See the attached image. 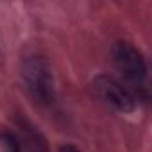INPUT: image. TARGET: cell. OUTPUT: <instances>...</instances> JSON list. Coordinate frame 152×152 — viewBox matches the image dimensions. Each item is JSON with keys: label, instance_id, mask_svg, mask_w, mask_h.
Instances as JSON below:
<instances>
[{"label": "cell", "instance_id": "6da1fadb", "mask_svg": "<svg viewBox=\"0 0 152 152\" xmlns=\"http://www.w3.org/2000/svg\"><path fill=\"white\" fill-rule=\"evenodd\" d=\"M111 59L124 79L122 83L136 95V99L148 100V66L143 54L129 41H116L111 48Z\"/></svg>", "mask_w": 152, "mask_h": 152}, {"label": "cell", "instance_id": "7a4b0ae2", "mask_svg": "<svg viewBox=\"0 0 152 152\" xmlns=\"http://www.w3.org/2000/svg\"><path fill=\"white\" fill-rule=\"evenodd\" d=\"M20 81L27 95L39 106H50L56 100L54 72L47 57L27 56L20 64Z\"/></svg>", "mask_w": 152, "mask_h": 152}, {"label": "cell", "instance_id": "3957f363", "mask_svg": "<svg viewBox=\"0 0 152 152\" xmlns=\"http://www.w3.org/2000/svg\"><path fill=\"white\" fill-rule=\"evenodd\" d=\"M91 88L99 100L111 107L116 113L122 115H131L138 109V99L136 95L115 75L109 73H99L91 81Z\"/></svg>", "mask_w": 152, "mask_h": 152}, {"label": "cell", "instance_id": "277c9868", "mask_svg": "<svg viewBox=\"0 0 152 152\" xmlns=\"http://www.w3.org/2000/svg\"><path fill=\"white\" fill-rule=\"evenodd\" d=\"M16 124H18V129H20L22 136H23V141L27 143V147L32 152H48L47 138L41 134V131L32 122H29L27 118H18Z\"/></svg>", "mask_w": 152, "mask_h": 152}, {"label": "cell", "instance_id": "5b68a950", "mask_svg": "<svg viewBox=\"0 0 152 152\" xmlns=\"http://www.w3.org/2000/svg\"><path fill=\"white\" fill-rule=\"evenodd\" d=\"M0 143H2L6 152H23L22 148V141L9 131L6 132H0Z\"/></svg>", "mask_w": 152, "mask_h": 152}, {"label": "cell", "instance_id": "8992f818", "mask_svg": "<svg viewBox=\"0 0 152 152\" xmlns=\"http://www.w3.org/2000/svg\"><path fill=\"white\" fill-rule=\"evenodd\" d=\"M59 152H81L75 145H70V143H63L61 147H59Z\"/></svg>", "mask_w": 152, "mask_h": 152}]
</instances>
